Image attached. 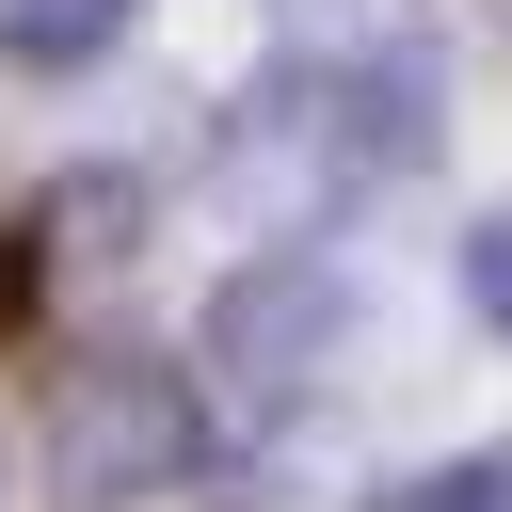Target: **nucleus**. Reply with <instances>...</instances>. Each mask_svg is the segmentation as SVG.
<instances>
[{
  "label": "nucleus",
  "instance_id": "7",
  "mask_svg": "<svg viewBox=\"0 0 512 512\" xmlns=\"http://www.w3.org/2000/svg\"><path fill=\"white\" fill-rule=\"evenodd\" d=\"M48 304V224H0V336H32Z\"/></svg>",
  "mask_w": 512,
  "mask_h": 512
},
{
  "label": "nucleus",
  "instance_id": "2",
  "mask_svg": "<svg viewBox=\"0 0 512 512\" xmlns=\"http://www.w3.org/2000/svg\"><path fill=\"white\" fill-rule=\"evenodd\" d=\"M32 464H48V512H144L208 464V416H192V368L160 352H80L32 416Z\"/></svg>",
  "mask_w": 512,
  "mask_h": 512
},
{
  "label": "nucleus",
  "instance_id": "5",
  "mask_svg": "<svg viewBox=\"0 0 512 512\" xmlns=\"http://www.w3.org/2000/svg\"><path fill=\"white\" fill-rule=\"evenodd\" d=\"M368 512H512V448H464V464H416V480H384Z\"/></svg>",
  "mask_w": 512,
  "mask_h": 512
},
{
  "label": "nucleus",
  "instance_id": "1",
  "mask_svg": "<svg viewBox=\"0 0 512 512\" xmlns=\"http://www.w3.org/2000/svg\"><path fill=\"white\" fill-rule=\"evenodd\" d=\"M208 160H224V192H240L272 240H304V224H336L352 192H384V176L432 160V48H416V32H304L272 80L224 96Z\"/></svg>",
  "mask_w": 512,
  "mask_h": 512
},
{
  "label": "nucleus",
  "instance_id": "6",
  "mask_svg": "<svg viewBox=\"0 0 512 512\" xmlns=\"http://www.w3.org/2000/svg\"><path fill=\"white\" fill-rule=\"evenodd\" d=\"M464 304H480V336H512V208L464 240Z\"/></svg>",
  "mask_w": 512,
  "mask_h": 512
},
{
  "label": "nucleus",
  "instance_id": "3",
  "mask_svg": "<svg viewBox=\"0 0 512 512\" xmlns=\"http://www.w3.org/2000/svg\"><path fill=\"white\" fill-rule=\"evenodd\" d=\"M208 368L240 384V400H320L336 368H352V272L320 256V240H272V256H240L224 288H208Z\"/></svg>",
  "mask_w": 512,
  "mask_h": 512
},
{
  "label": "nucleus",
  "instance_id": "4",
  "mask_svg": "<svg viewBox=\"0 0 512 512\" xmlns=\"http://www.w3.org/2000/svg\"><path fill=\"white\" fill-rule=\"evenodd\" d=\"M128 16H144V0H0V48H16V64H96Z\"/></svg>",
  "mask_w": 512,
  "mask_h": 512
}]
</instances>
